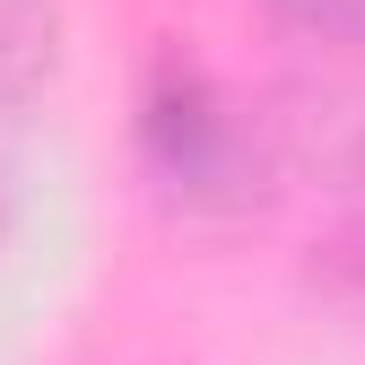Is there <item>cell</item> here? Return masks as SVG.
Listing matches in <instances>:
<instances>
[{
  "instance_id": "cell-4",
  "label": "cell",
  "mask_w": 365,
  "mask_h": 365,
  "mask_svg": "<svg viewBox=\"0 0 365 365\" xmlns=\"http://www.w3.org/2000/svg\"><path fill=\"white\" fill-rule=\"evenodd\" d=\"M331 279H339L348 296H365V226H356V235H339V244H331Z\"/></svg>"
},
{
  "instance_id": "cell-2",
  "label": "cell",
  "mask_w": 365,
  "mask_h": 365,
  "mask_svg": "<svg viewBox=\"0 0 365 365\" xmlns=\"http://www.w3.org/2000/svg\"><path fill=\"white\" fill-rule=\"evenodd\" d=\"M61 61V0H0V113L43 96Z\"/></svg>"
},
{
  "instance_id": "cell-1",
  "label": "cell",
  "mask_w": 365,
  "mask_h": 365,
  "mask_svg": "<svg viewBox=\"0 0 365 365\" xmlns=\"http://www.w3.org/2000/svg\"><path fill=\"white\" fill-rule=\"evenodd\" d=\"M140 165H148V182L174 209L226 217V209H252L261 200L269 130L226 96L200 61L157 53V70L140 87Z\"/></svg>"
},
{
  "instance_id": "cell-3",
  "label": "cell",
  "mask_w": 365,
  "mask_h": 365,
  "mask_svg": "<svg viewBox=\"0 0 365 365\" xmlns=\"http://www.w3.org/2000/svg\"><path fill=\"white\" fill-rule=\"evenodd\" d=\"M269 18L304 43H331V53H365V0H269Z\"/></svg>"
}]
</instances>
